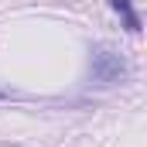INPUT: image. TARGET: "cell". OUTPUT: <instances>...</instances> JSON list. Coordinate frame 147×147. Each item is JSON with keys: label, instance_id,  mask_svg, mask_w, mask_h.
Wrapping results in <instances>:
<instances>
[{"label": "cell", "instance_id": "2", "mask_svg": "<svg viewBox=\"0 0 147 147\" xmlns=\"http://www.w3.org/2000/svg\"><path fill=\"white\" fill-rule=\"evenodd\" d=\"M110 3H113V10H120V14H123V24H127V31H130V34H137V31H140V17L134 14L130 0H110Z\"/></svg>", "mask_w": 147, "mask_h": 147}, {"label": "cell", "instance_id": "1", "mask_svg": "<svg viewBox=\"0 0 147 147\" xmlns=\"http://www.w3.org/2000/svg\"><path fill=\"white\" fill-rule=\"evenodd\" d=\"M89 79L99 82V86H116L127 79V62L123 55L110 48V45H92L89 51Z\"/></svg>", "mask_w": 147, "mask_h": 147}]
</instances>
